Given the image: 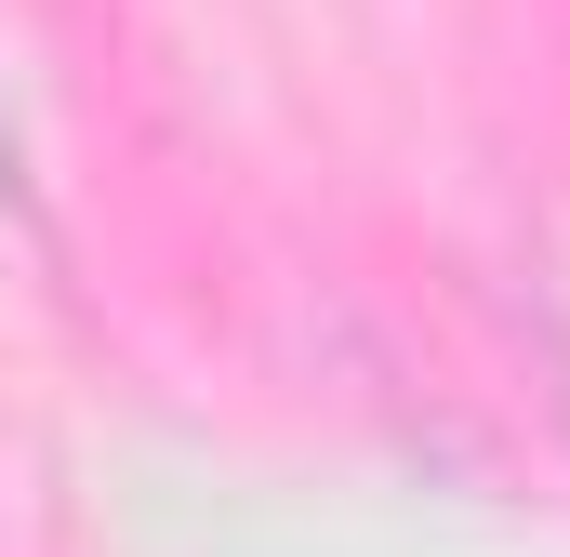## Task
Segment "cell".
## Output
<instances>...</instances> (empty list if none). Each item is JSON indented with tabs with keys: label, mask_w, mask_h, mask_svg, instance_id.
Returning a JSON list of instances; mask_svg holds the SVG:
<instances>
[{
	"label": "cell",
	"mask_w": 570,
	"mask_h": 557,
	"mask_svg": "<svg viewBox=\"0 0 570 557\" xmlns=\"http://www.w3.org/2000/svg\"><path fill=\"white\" fill-rule=\"evenodd\" d=\"M0 199H13V213H40V199H27V146H13V120H0Z\"/></svg>",
	"instance_id": "cell-1"
}]
</instances>
